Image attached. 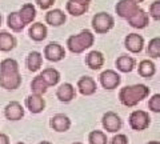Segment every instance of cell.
<instances>
[{
	"label": "cell",
	"instance_id": "15",
	"mask_svg": "<svg viewBox=\"0 0 160 144\" xmlns=\"http://www.w3.org/2000/svg\"><path fill=\"white\" fill-rule=\"evenodd\" d=\"M56 97L62 103H71L76 97V89L71 83H63L56 89Z\"/></svg>",
	"mask_w": 160,
	"mask_h": 144
},
{
	"label": "cell",
	"instance_id": "3",
	"mask_svg": "<svg viewBox=\"0 0 160 144\" xmlns=\"http://www.w3.org/2000/svg\"><path fill=\"white\" fill-rule=\"evenodd\" d=\"M91 26H92V29L98 35H104L113 28L115 19L112 15H109L107 12H98L92 16Z\"/></svg>",
	"mask_w": 160,
	"mask_h": 144
},
{
	"label": "cell",
	"instance_id": "6",
	"mask_svg": "<svg viewBox=\"0 0 160 144\" xmlns=\"http://www.w3.org/2000/svg\"><path fill=\"white\" fill-rule=\"evenodd\" d=\"M99 83L102 84V87L104 89L111 91V89H115L120 86V83H122V76H120L116 71H113V69H106V71H103L100 73Z\"/></svg>",
	"mask_w": 160,
	"mask_h": 144
},
{
	"label": "cell",
	"instance_id": "41",
	"mask_svg": "<svg viewBox=\"0 0 160 144\" xmlns=\"http://www.w3.org/2000/svg\"><path fill=\"white\" fill-rule=\"evenodd\" d=\"M2 22H3V17H2V13H0V26H2Z\"/></svg>",
	"mask_w": 160,
	"mask_h": 144
},
{
	"label": "cell",
	"instance_id": "22",
	"mask_svg": "<svg viewBox=\"0 0 160 144\" xmlns=\"http://www.w3.org/2000/svg\"><path fill=\"white\" fill-rule=\"evenodd\" d=\"M26 66L29 72H38L43 66V55L38 51L29 52L26 59Z\"/></svg>",
	"mask_w": 160,
	"mask_h": 144
},
{
	"label": "cell",
	"instance_id": "5",
	"mask_svg": "<svg viewBox=\"0 0 160 144\" xmlns=\"http://www.w3.org/2000/svg\"><path fill=\"white\" fill-rule=\"evenodd\" d=\"M102 126L104 128V131L111 132V133H116L118 131L122 130L123 120L116 112L108 111V112L104 113L103 117H102Z\"/></svg>",
	"mask_w": 160,
	"mask_h": 144
},
{
	"label": "cell",
	"instance_id": "37",
	"mask_svg": "<svg viewBox=\"0 0 160 144\" xmlns=\"http://www.w3.org/2000/svg\"><path fill=\"white\" fill-rule=\"evenodd\" d=\"M72 2L78 3V4H82V6H87V7H89V4H91L92 0H72Z\"/></svg>",
	"mask_w": 160,
	"mask_h": 144
},
{
	"label": "cell",
	"instance_id": "43",
	"mask_svg": "<svg viewBox=\"0 0 160 144\" xmlns=\"http://www.w3.org/2000/svg\"><path fill=\"white\" fill-rule=\"evenodd\" d=\"M72 144H83V143H80V142H75V143H72Z\"/></svg>",
	"mask_w": 160,
	"mask_h": 144
},
{
	"label": "cell",
	"instance_id": "12",
	"mask_svg": "<svg viewBox=\"0 0 160 144\" xmlns=\"http://www.w3.org/2000/svg\"><path fill=\"white\" fill-rule=\"evenodd\" d=\"M26 108L27 110L33 113V115H38V113H42L46 108V100L43 99L42 95H36V93H31L26 97Z\"/></svg>",
	"mask_w": 160,
	"mask_h": 144
},
{
	"label": "cell",
	"instance_id": "36",
	"mask_svg": "<svg viewBox=\"0 0 160 144\" xmlns=\"http://www.w3.org/2000/svg\"><path fill=\"white\" fill-rule=\"evenodd\" d=\"M0 144H11V140H9V136L7 133L0 132Z\"/></svg>",
	"mask_w": 160,
	"mask_h": 144
},
{
	"label": "cell",
	"instance_id": "34",
	"mask_svg": "<svg viewBox=\"0 0 160 144\" xmlns=\"http://www.w3.org/2000/svg\"><path fill=\"white\" fill-rule=\"evenodd\" d=\"M128 137L127 135H124V133H116L111 140H109V144H128Z\"/></svg>",
	"mask_w": 160,
	"mask_h": 144
},
{
	"label": "cell",
	"instance_id": "33",
	"mask_svg": "<svg viewBox=\"0 0 160 144\" xmlns=\"http://www.w3.org/2000/svg\"><path fill=\"white\" fill-rule=\"evenodd\" d=\"M148 15L153 19V20H160V0H156V2L151 3Z\"/></svg>",
	"mask_w": 160,
	"mask_h": 144
},
{
	"label": "cell",
	"instance_id": "40",
	"mask_svg": "<svg viewBox=\"0 0 160 144\" xmlns=\"http://www.w3.org/2000/svg\"><path fill=\"white\" fill-rule=\"evenodd\" d=\"M133 3H136V4H139V3H143V2H146V0H132Z\"/></svg>",
	"mask_w": 160,
	"mask_h": 144
},
{
	"label": "cell",
	"instance_id": "4",
	"mask_svg": "<svg viewBox=\"0 0 160 144\" xmlns=\"http://www.w3.org/2000/svg\"><path fill=\"white\" fill-rule=\"evenodd\" d=\"M128 124L133 131H138V132L146 131L149 127V124H151L149 113L143 110H135L128 116Z\"/></svg>",
	"mask_w": 160,
	"mask_h": 144
},
{
	"label": "cell",
	"instance_id": "7",
	"mask_svg": "<svg viewBox=\"0 0 160 144\" xmlns=\"http://www.w3.org/2000/svg\"><path fill=\"white\" fill-rule=\"evenodd\" d=\"M139 4L133 3L132 0H119L116 6H115V12L118 13L119 17L128 20L129 17L133 16L139 11Z\"/></svg>",
	"mask_w": 160,
	"mask_h": 144
},
{
	"label": "cell",
	"instance_id": "11",
	"mask_svg": "<svg viewBox=\"0 0 160 144\" xmlns=\"http://www.w3.org/2000/svg\"><path fill=\"white\" fill-rule=\"evenodd\" d=\"M124 47L131 53H140L144 48V37L139 33H128L124 39Z\"/></svg>",
	"mask_w": 160,
	"mask_h": 144
},
{
	"label": "cell",
	"instance_id": "31",
	"mask_svg": "<svg viewBox=\"0 0 160 144\" xmlns=\"http://www.w3.org/2000/svg\"><path fill=\"white\" fill-rule=\"evenodd\" d=\"M88 143L89 144H108V139H107V135L103 131L95 130V131L89 132Z\"/></svg>",
	"mask_w": 160,
	"mask_h": 144
},
{
	"label": "cell",
	"instance_id": "38",
	"mask_svg": "<svg viewBox=\"0 0 160 144\" xmlns=\"http://www.w3.org/2000/svg\"><path fill=\"white\" fill-rule=\"evenodd\" d=\"M38 144H52V143L48 142V140H43V142H40V143H38Z\"/></svg>",
	"mask_w": 160,
	"mask_h": 144
},
{
	"label": "cell",
	"instance_id": "9",
	"mask_svg": "<svg viewBox=\"0 0 160 144\" xmlns=\"http://www.w3.org/2000/svg\"><path fill=\"white\" fill-rule=\"evenodd\" d=\"M22 75L20 72H9V73H0V87L7 91H15L22 86Z\"/></svg>",
	"mask_w": 160,
	"mask_h": 144
},
{
	"label": "cell",
	"instance_id": "30",
	"mask_svg": "<svg viewBox=\"0 0 160 144\" xmlns=\"http://www.w3.org/2000/svg\"><path fill=\"white\" fill-rule=\"evenodd\" d=\"M147 55L152 59L160 57V37H153L147 46Z\"/></svg>",
	"mask_w": 160,
	"mask_h": 144
},
{
	"label": "cell",
	"instance_id": "25",
	"mask_svg": "<svg viewBox=\"0 0 160 144\" xmlns=\"http://www.w3.org/2000/svg\"><path fill=\"white\" fill-rule=\"evenodd\" d=\"M40 76L43 77V80L47 83L48 87H55L58 86V83L60 82V72L58 71L56 68L53 67H48V68H44Z\"/></svg>",
	"mask_w": 160,
	"mask_h": 144
},
{
	"label": "cell",
	"instance_id": "35",
	"mask_svg": "<svg viewBox=\"0 0 160 144\" xmlns=\"http://www.w3.org/2000/svg\"><path fill=\"white\" fill-rule=\"evenodd\" d=\"M36 4L42 9H49L55 4V0H36Z\"/></svg>",
	"mask_w": 160,
	"mask_h": 144
},
{
	"label": "cell",
	"instance_id": "8",
	"mask_svg": "<svg viewBox=\"0 0 160 144\" xmlns=\"http://www.w3.org/2000/svg\"><path fill=\"white\" fill-rule=\"evenodd\" d=\"M44 57L47 59L48 62H53V63H58L60 60H63L66 57V49L62 44L59 43H48L46 47H44V52H43Z\"/></svg>",
	"mask_w": 160,
	"mask_h": 144
},
{
	"label": "cell",
	"instance_id": "14",
	"mask_svg": "<svg viewBox=\"0 0 160 144\" xmlns=\"http://www.w3.org/2000/svg\"><path fill=\"white\" fill-rule=\"evenodd\" d=\"M49 127L56 132H67L71 128V119L64 113H56L49 120Z\"/></svg>",
	"mask_w": 160,
	"mask_h": 144
},
{
	"label": "cell",
	"instance_id": "1",
	"mask_svg": "<svg viewBox=\"0 0 160 144\" xmlns=\"http://www.w3.org/2000/svg\"><path fill=\"white\" fill-rule=\"evenodd\" d=\"M149 96V88L146 84L126 86L119 91V100L124 107H135Z\"/></svg>",
	"mask_w": 160,
	"mask_h": 144
},
{
	"label": "cell",
	"instance_id": "24",
	"mask_svg": "<svg viewBox=\"0 0 160 144\" xmlns=\"http://www.w3.org/2000/svg\"><path fill=\"white\" fill-rule=\"evenodd\" d=\"M138 73L144 79H151L155 73H156V66H155V63L152 60L144 59V60L139 63Z\"/></svg>",
	"mask_w": 160,
	"mask_h": 144
},
{
	"label": "cell",
	"instance_id": "28",
	"mask_svg": "<svg viewBox=\"0 0 160 144\" xmlns=\"http://www.w3.org/2000/svg\"><path fill=\"white\" fill-rule=\"evenodd\" d=\"M31 91L32 93H36V95H44L47 91H48V86H47V83L43 80V77L38 75V76H35L32 79V82H31Z\"/></svg>",
	"mask_w": 160,
	"mask_h": 144
},
{
	"label": "cell",
	"instance_id": "42",
	"mask_svg": "<svg viewBox=\"0 0 160 144\" xmlns=\"http://www.w3.org/2000/svg\"><path fill=\"white\" fill-rule=\"evenodd\" d=\"M15 144H27V143H23V142H19V143H15Z\"/></svg>",
	"mask_w": 160,
	"mask_h": 144
},
{
	"label": "cell",
	"instance_id": "23",
	"mask_svg": "<svg viewBox=\"0 0 160 144\" xmlns=\"http://www.w3.org/2000/svg\"><path fill=\"white\" fill-rule=\"evenodd\" d=\"M19 16L26 26L27 24H31V23H33L35 17H36V8H35V6L32 3L23 4L22 8H20V11H19Z\"/></svg>",
	"mask_w": 160,
	"mask_h": 144
},
{
	"label": "cell",
	"instance_id": "18",
	"mask_svg": "<svg viewBox=\"0 0 160 144\" xmlns=\"http://www.w3.org/2000/svg\"><path fill=\"white\" fill-rule=\"evenodd\" d=\"M47 35H48V29H47L46 24L36 22L29 26L28 36H29V39H32L33 42H43L44 39L47 37Z\"/></svg>",
	"mask_w": 160,
	"mask_h": 144
},
{
	"label": "cell",
	"instance_id": "39",
	"mask_svg": "<svg viewBox=\"0 0 160 144\" xmlns=\"http://www.w3.org/2000/svg\"><path fill=\"white\" fill-rule=\"evenodd\" d=\"M146 144H160V142H156V140H152V142H148Z\"/></svg>",
	"mask_w": 160,
	"mask_h": 144
},
{
	"label": "cell",
	"instance_id": "19",
	"mask_svg": "<svg viewBox=\"0 0 160 144\" xmlns=\"http://www.w3.org/2000/svg\"><path fill=\"white\" fill-rule=\"evenodd\" d=\"M128 24L131 26L132 28H136V29H143L146 28L148 24H149V15L144 11V9L139 8V11L128 19Z\"/></svg>",
	"mask_w": 160,
	"mask_h": 144
},
{
	"label": "cell",
	"instance_id": "27",
	"mask_svg": "<svg viewBox=\"0 0 160 144\" xmlns=\"http://www.w3.org/2000/svg\"><path fill=\"white\" fill-rule=\"evenodd\" d=\"M88 8L89 7L78 4V3L72 2V0H68V2L66 3V11H67V13L72 15V16H75V17H79V16H82V15H84L88 11Z\"/></svg>",
	"mask_w": 160,
	"mask_h": 144
},
{
	"label": "cell",
	"instance_id": "10",
	"mask_svg": "<svg viewBox=\"0 0 160 144\" xmlns=\"http://www.w3.org/2000/svg\"><path fill=\"white\" fill-rule=\"evenodd\" d=\"M24 113H26V110H24L22 104L16 100L9 102L6 106V108H4V116H6V119L9 122L22 120L24 117Z\"/></svg>",
	"mask_w": 160,
	"mask_h": 144
},
{
	"label": "cell",
	"instance_id": "20",
	"mask_svg": "<svg viewBox=\"0 0 160 144\" xmlns=\"http://www.w3.org/2000/svg\"><path fill=\"white\" fill-rule=\"evenodd\" d=\"M115 66H116L118 71L123 72V73H129L132 72L135 67H136V60L132 57V56H128V55H120L116 62H115Z\"/></svg>",
	"mask_w": 160,
	"mask_h": 144
},
{
	"label": "cell",
	"instance_id": "26",
	"mask_svg": "<svg viewBox=\"0 0 160 144\" xmlns=\"http://www.w3.org/2000/svg\"><path fill=\"white\" fill-rule=\"evenodd\" d=\"M7 26L13 32H22L24 27H26V24L22 22V19L19 16V12H11L7 16Z\"/></svg>",
	"mask_w": 160,
	"mask_h": 144
},
{
	"label": "cell",
	"instance_id": "13",
	"mask_svg": "<svg viewBox=\"0 0 160 144\" xmlns=\"http://www.w3.org/2000/svg\"><path fill=\"white\" fill-rule=\"evenodd\" d=\"M78 91L82 93L83 96H91L96 92L98 89V84L95 82V79L91 76H82L78 80Z\"/></svg>",
	"mask_w": 160,
	"mask_h": 144
},
{
	"label": "cell",
	"instance_id": "29",
	"mask_svg": "<svg viewBox=\"0 0 160 144\" xmlns=\"http://www.w3.org/2000/svg\"><path fill=\"white\" fill-rule=\"evenodd\" d=\"M19 72V63L12 57H7L0 62V73Z\"/></svg>",
	"mask_w": 160,
	"mask_h": 144
},
{
	"label": "cell",
	"instance_id": "2",
	"mask_svg": "<svg viewBox=\"0 0 160 144\" xmlns=\"http://www.w3.org/2000/svg\"><path fill=\"white\" fill-rule=\"evenodd\" d=\"M95 43V35L89 29H83L78 35H71L67 39V48L72 53H83Z\"/></svg>",
	"mask_w": 160,
	"mask_h": 144
},
{
	"label": "cell",
	"instance_id": "17",
	"mask_svg": "<svg viewBox=\"0 0 160 144\" xmlns=\"http://www.w3.org/2000/svg\"><path fill=\"white\" fill-rule=\"evenodd\" d=\"M104 62H106L104 55L100 51H96V49L88 52L86 55V66L92 71H99L104 66Z\"/></svg>",
	"mask_w": 160,
	"mask_h": 144
},
{
	"label": "cell",
	"instance_id": "21",
	"mask_svg": "<svg viewBox=\"0 0 160 144\" xmlns=\"http://www.w3.org/2000/svg\"><path fill=\"white\" fill-rule=\"evenodd\" d=\"M16 37L8 31H0V51L9 52L16 47Z\"/></svg>",
	"mask_w": 160,
	"mask_h": 144
},
{
	"label": "cell",
	"instance_id": "16",
	"mask_svg": "<svg viewBox=\"0 0 160 144\" xmlns=\"http://www.w3.org/2000/svg\"><path fill=\"white\" fill-rule=\"evenodd\" d=\"M44 19H46V23L49 24L51 27H60L67 22V15L62 9L55 8V9H49L46 13Z\"/></svg>",
	"mask_w": 160,
	"mask_h": 144
},
{
	"label": "cell",
	"instance_id": "32",
	"mask_svg": "<svg viewBox=\"0 0 160 144\" xmlns=\"http://www.w3.org/2000/svg\"><path fill=\"white\" fill-rule=\"evenodd\" d=\"M148 108L151 112L160 113V93H155L149 97L148 100Z\"/></svg>",
	"mask_w": 160,
	"mask_h": 144
}]
</instances>
